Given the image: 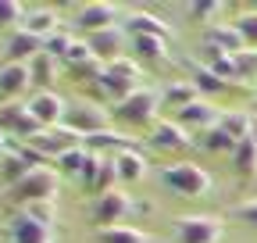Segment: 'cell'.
I'll use <instances>...</instances> for the list:
<instances>
[{"label":"cell","instance_id":"ffe728a7","mask_svg":"<svg viewBox=\"0 0 257 243\" xmlns=\"http://www.w3.org/2000/svg\"><path fill=\"white\" fill-rule=\"evenodd\" d=\"M111 161H114L118 182H125V186H136V182L147 179V158L140 150H121V154H114Z\"/></svg>","mask_w":257,"mask_h":243},{"label":"cell","instance_id":"2e32d148","mask_svg":"<svg viewBox=\"0 0 257 243\" xmlns=\"http://www.w3.org/2000/svg\"><path fill=\"white\" fill-rule=\"evenodd\" d=\"M29 86H32L29 65H15V61H4V65H0V104H11Z\"/></svg>","mask_w":257,"mask_h":243},{"label":"cell","instance_id":"484cf974","mask_svg":"<svg viewBox=\"0 0 257 243\" xmlns=\"http://www.w3.org/2000/svg\"><path fill=\"white\" fill-rule=\"evenodd\" d=\"M193 140H197V147L207 150V154H232V150H236V140L225 133L221 126H211V129H204L200 136H193Z\"/></svg>","mask_w":257,"mask_h":243},{"label":"cell","instance_id":"52a82bcc","mask_svg":"<svg viewBox=\"0 0 257 243\" xmlns=\"http://www.w3.org/2000/svg\"><path fill=\"white\" fill-rule=\"evenodd\" d=\"M64 126L75 129L82 140L86 136H96L111 129V111L96 100H68V111H64Z\"/></svg>","mask_w":257,"mask_h":243},{"label":"cell","instance_id":"9a60e30c","mask_svg":"<svg viewBox=\"0 0 257 243\" xmlns=\"http://www.w3.org/2000/svg\"><path fill=\"white\" fill-rule=\"evenodd\" d=\"M75 25L82 29L86 36L104 33V29H114V25H118V8H114V4H86V8H79Z\"/></svg>","mask_w":257,"mask_h":243},{"label":"cell","instance_id":"603a6c76","mask_svg":"<svg viewBox=\"0 0 257 243\" xmlns=\"http://www.w3.org/2000/svg\"><path fill=\"white\" fill-rule=\"evenodd\" d=\"M186 68H189V82L193 86H197L200 89V97L207 93V97H221V93H229V82H225V79H218L207 65H197V61H186Z\"/></svg>","mask_w":257,"mask_h":243},{"label":"cell","instance_id":"3957f363","mask_svg":"<svg viewBox=\"0 0 257 243\" xmlns=\"http://www.w3.org/2000/svg\"><path fill=\"white\" fill-rule=\"evenodd\" d=\"M157 179H161V186H165V190H172L175 197H186V200L211 193V175L200 165H193V161H172V165L161 168Z\"/></svg>","mask_w":257,"mask_h":243},{"label":"cell","instance_id":"7a4b0ae2","mask_svg":"<svg viewBox=\"0 0 257 243\" xmlns=\"http://www.w3.org/2000/svg\"><path fill=\"white\" fill-rule=\"evenodd\" d=\"M140 79H143V68L136 65V61L118 57V61H111V65H104V72H100V79L93 82V89H96L104 100L118 104V100H125V97H133L136 89H143Z\"/></svg>","mask_w":257,"mask_h":243},{"label":"cell","instance_id":"4fadbf2b","mask_svg":"<svg viewBox=\"0 0 257 243\" xmlns=\"http://www.w3.org/2000/svg\"><path fill=\"white\" fill-rule=\"evenodd\" d=\"M218 118H221V111L207 100V97H200V100H193L189 107H182L179 114H175V122L186 129V133H193V136H200L204 129H211V126H218Z\"/></svg>","mask_w":257,"mask_h":243},{"label":"cell","instance_id":"277c9868","mask_svg":"<svg viewBox=\"0 0 257 243\" xmlns=\"http://www.w3.org/2000/svg\"><path fill=\"white\" fill-rule=\"evenodd\" d=\"M157 107H161V93L143 86L133 97L111 104V122H121V126H133V129H154L157 126Z\"/></svg>","mask_w":257,"mask_h":243},{"label":"cell","instance_id":"7402d4cb","mask_svg":"<svg viewBox=\"0 0 257 243\" xmlns=\"http://www.w3.org/2000/svg\"><path fill=\"white\" fill-rule=\"evenodd\" d=\"M86 150H93V154H121V150H136V143H133V136H121V133H114V129H104V133H96V136H86Z\"/></svg>","mask_w":257,"mask_h":243},{"label":"cell","instance_id":"4316f807","mask_svg":"<svg viewBox=\"0 0 257 243\" xmlns=\"http://www.w3.org/2000/svg\"><path fill=\"white\" fill-rule=\"evenodd\" d=\"M57 65L61 61L50 57V54H36L29 61V75H32V86H40V89H50V82L57 79Z\"/></svg>","mask_w":257,"mask_h":243},{"label":"cell","instance_id":"7c38bea8","mask_svg":"<svg viewBox=\"0 0 257 243\" xmlns=\"http://www.w3.org/2000/svg\"><path fill=\"white\" fill-rule=\"evenodd\" d=\"M79 182H82V190H86V193H93V197L111 193V190H114V182H118L114 161H111V158H100V154H93V161L82 168Z\"/></svg>","mask_w":257,"mask_h":243},{"label":"cell","instance_id":"836d02e7","mask_svg":"<svg viewBox=\"0 0 257 243\" xmlns=\"http://www.w3.org/2000/svg\"><path fill=\"white\" fill-rule=\"evenodd\" d=\"M25 8L18 4V0H0V29H11L18 22H25Z\"/></svg>","mask_w":257,"mask_h":243},{"label":"cell","instance_id":"e575fe53","mask_svg":"<svg viewBox=\"0 0 257 243\" xmlns=\"http://www.w3.org/2000/svg\"><path fill=\"white\" fill-rule=\"evenodd\" d=\"M232 218H236V222H243V225H250V229H257V197H250V200L236 204V207H232Z\"/></svg>","mask_w":257,"mask_h":243},{"label":"cell","instance_id":"6da1fadb","mask_svg":"<svg viewBox=\"0 0 257 243\" xmlns=\"http://www.w3.org/2000/svg\"><path fill=\"white\" fill-rule=\"evenodd\" d=\"M54 222H57L54 204L22 207L18 215L11 218V225H8V239H11V243H57Z\"/></svg>","mask_w":257,"mask_h":243},{"label":"cell","instance_id":"8fae6325","mask_svg":"<svg viewBox=\"0 0 257 243\" xmlns=\"http://www.w3.org/2000/svg\"><path fill=\"white\" fill-rule=\"evenodd\" d=\"M82 143H86V140H82L75 129H68V126H54V129H43L29 147L40 150L47 161H57L61 154H68V150H75V147H82Z\"/></svg>","mask_w":257,"mask_h":243},{"label":"cell","instance_id":"9c48e42d","mask_svg":"<svg viewBox=\"0 0 257 243\" xmlns=\"http://www.w3.org/2000/svg\"><path fill=\"white\" fill-rule=\"evenodd\" d=\"M147 143L157 150V154H182V150L197 147V140H193V136L179 126V122H172V118H161L157 126L150 129Z\"/></svg>","mask_w":257,"mask_h":243},{"label":"cell","instance_id":"5b68a950","mask_svg":"<svg viewBox=\"0 0 257 243\" xmlns=\"http://www.w3.org/2000/svg\"><path fill=\"white\" fill-rule=\"evenodd\" d=\"M57 190H61V175H57V168H32L18 186H11L8 190V197L18 204V207H32V204H54V197H57Z\"/></svg>","mask_w":257,"mask_h":243},{"label":"cell","instance_id":"5bb4252c","mask_svg":"<svg viewBox=\"0 0 257 243\" xmlns=\"http://www.w3.org/2000/svg\"><path fill=\"white\" fill-rule=\"evenodd\" d=\"M86 43H89V50H93V57H96V61H104V65H111V61L125 57L121 50H125L128 36L121 33V22H118L114 29H104V33H93V36H89Z\"/></svg>","mask_w":257,"mask_h":243},{"label":"cell","instance_id":"d6986e66","mask_svg":"<svg viewBox=\"0 0 257 243\" xmlns=\"http://www.w3.org/2000/svg\"><path fill=\"white\" fill-rule=\"evenodd\" d=\"M36 54H43V40L32 36L29 29H15L11 40H8V61H15V65H29Z\"/></svg>","mask_w":257,"mask_h":243},{"label":"cell","instance_id":"8d00e7d4","mask_svg":"<svg viewBox=\"0 0 257 243\" xmlns=\"http://www.w3.org/2000/svg\"><path fill=\"white\" fill-rule=\"evenodd\" d=\"M225 4H218V0H204V4H189L186 11L193 15V18H211V15H218Z\"/></svg>","mask_w":257,"mask_h":243},{"label":"cell","instance_id":"44dd1931","mask_svg":"<svg viewBox=\"0 0 257 243\" xmlns=\"http://www.w3.org/2000/svg\"><path fill=\"white\" fill-rule=\"evenodd\" d=\"M193 100H200V89L193 86L189 79L165 82V89H161V107H175V114H179L182 107H189Z\"/></svg>","mask_w":257,"mask_h":243},{"label":"cell","instance_id":"1f68e13d","mask_svg":"<svg viewBox=\"0 0 257 243\" xmlns=\"http://www.w3.org/2000/svg\"><path fill=\"white\" fill-rule=\"evenodd\" d=\"M232 25L239 29V36H243L246 50H257V11H246V15H239Z\"/></svg>","mask_w":257,"mask_h":243},{"label":"cell","instance_id":"ac0fdd59","mask_svg":"<svg viewBox=\"0 0 257 243\" xmlns=\"http://www.w3.org/2000/svg\"><path fill=\"white\" fill-rule=\"evenodd\" d=\"M204 43H207V47H218L221 54H229V57H239V54L246 50L239 29H236V25H225V22H211V25L204 29Z\"/></svg>","mask_w":257,"mask_h":243},{"label":"cell","instance_id":"cb8c5ba5","mask_svg":"<svg viewBox=\"0 0 257 243\" xmlns=\"http://www.w3.org/2000/svg\"><path fill=\"white\" fill-rule=\"evenodd\" d=\"M128 47L143 65H165L168 61V40H161V36H136V40H128Z\"/></svg>","mask_w":257,"mask_h":243},{"label":"cell","instance_id":"ba28073f","mask_svg":"<svg viewBox=\"0 0 257 243\" xmlns=\"http://www.w3.org/2000/svg\"><path fill=\"white\" fill-rule=\"evenodd\" d=\"M225 222L218 215H182L175 218V243H218Z\"/></svg>","mask_w":257,"mask_h":243},{"label":"cell","instance_id":"4dcf8cb0","mask_svg":"<svg viewBox=\"0 0 257 243\" xmlns=\"http://www.w3.org/2000/svg\"><path fill=\"white\" fill-rule=\"evenodd\" d=\"M96 243H154V239L133 225H111V229H96Z\"/></svg>","mask_w":257,"mask_h":243},{"label":"cell","instance_id":"8992f818","mask_svg":"<svg viewBox=\"0 0 257 243\" xmlns=\"http://www.w3.org/2000/svg\"><path fill=\"white\" fill-rule=\"evenodd\" d=\"M150 204H140L133 200L125 190H111L104 197H93L89 204V218L96 222V229H111V225H121L128 215H147Z\"/></svg>","mask_w":257,"mask_h":243},{"label":"cell","instance_id":"f1b7e54d","mask_svg":"<svg viewBox=\"0 0 257 243\" xmlns=\"http://www.w3.org/2000/svg\"><path fill=\"white\" fill-rule=\"evenodd\" d=\"M218 126L229 133L236 143L239 140H250V129H253V114L250 111H225L221 118H218Z\"/></svg>","mask_w":257,"mask_h":243},{"label":"cell","instance_id":"30bf717a","mask_svg":"<svg viewBox=\"0 0 257 243\" xmlns=\"http://www.w3.org/2000/svg\"><path fill=\"white\" fill-rule=\"evenodd\" d=\"M29 114L40 122L43 129H54V126H64V111H68V100L54 89H36L29 100H25Z\"/></svg>","mask_w":257,"mask_h":243},{"label":"cell","instance_id":"e0dca14e","mask_svg":"<svg viewBox=\"0 0 257 243\" xmlns=\"http://www.w3.org/2000/svg\"><path fill=\"white\" fill-rule=\"evenodd\" d=\"M121 33H125L128 40H136V36H161V40H168L172 29L161 22L157 15H150V11H128V15L121 18Z\"/></svg>","mask_w":257,"mask_h":243},{"label":"cell","instance_id":"f35d334b","mask_svg":"<svg viewBox=\"0 0 257 243\" xmlns=\"http://www.w3.org/2000/svg\"><path fill=\"white\" fill-rule=\"evenodd\" d=\"M250 140L257 143V114H253V129H250Z\"/></svg>","mask_w":257,"mask_h":243},{"label":"cell","instance_id":"f546056e","mask_svg":"<svg viewBox=\"0 0 257 243\" xmlns=\"http://www.w3.org/2000/svg\"><path fill=\"white\" fill-rule=\"evenodd\" d=\"M93 161V150H86V143L82 147H75V150H68V154H61L54 165H57V175H82V168Z\"/></svg>","mask_w":257,"mask_h":243},{"label":"cell","instance_id":"83f0119b","mask_svg":"<svg viewBox=\"0 0 257 243\" xmlns=\"http://www.w3.org/2000/svg\"><path fill=\"white\" fill-rule=\"evenodd\" d=\"M22 29H29V33H32V36H40V40H47V36H54V33H57V11H50V8H36V11H29Z\"/></svg>","mask_w":257,"mask_h":243},{"label":"cell","instance_id":"74e56055","mask_svg":"<svg viewBox=\"0 0 257 243\" xmlns=\"http://www.w3.org/2000/svg\"><path fill=\"white\" fill-rule=\"evenodd\" d=\"M8 150H11V136H4V133H0V158H4Z\"/></svg>","mask_w":257,"mask_h":243},{"label":"cell","instance_id":"d6a6232c","mask_svg":"<svg viewBox=\"0 0 257 243\" xmlns=\"http://www.w3.org/2000/svg\"><path fill=\"white\" fill-rule=\"evenodd\" d=\"M72 43H75V40H72L68 33H61V29H57L54 36H47V40H43V54H50V57L64 61V54L72 50Z\"/></svg>","mask_w":257,"mask_h":243},{"label":"cell","instance_id":"d590c367","mask_svg":"<svg viewBox=\"0 0 257 243\" xmlns=\"http://www.w3.org/2000/svg\"><path fill=\"white\" fill-rule=\"evenodd\" d=\"M86 61H93V50H89V43H72V50L68 54H64V61H61V65L64 68H75V65H86Z\"/></svg>","mask_w":257,"mask_h":243},{"label":"cell","instance_id":"d4e9b609","mask_svg":"<svg viewBox=\"0 0 257 243\" xmlns=\"http://www.w3.org/2000/svg\"><path fill=\"white\" fill-rule=\"evenodd\" d=\"M229 158H232V172H236L243 182L257 175V143H253V140H239Z\"/></svg>","mask_w":257,"mask_h":243}]
</instances>
